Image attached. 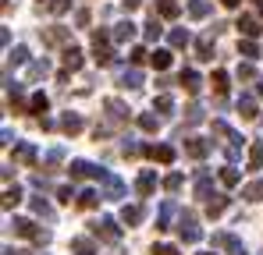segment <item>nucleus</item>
Listing matches in <instances>:
<instances>
[{"label":"nucleus","mask_w":263,"mask_h":255,"mask_svg":"<svg viewBox=\"0 0 263 255\" xmlns=\"http://www.w3.org/2000/svg\"><path fill=\"white\" fill-rule=\"evenodd\" d=\"M92 234H96V238H103V241H110V245H114V241H121V230H118V223H114L110 216L96 220V223H92Z\"/></svg>","instance_id":"obj_1"},{"label":"nucleus","mask_w":263,"mask_h":255,"mask_svg":"<svg viewBox=\"0 0 263 255\" xmlns=\"http://www.w3.org/2000/svg\"><path fill=\"white\" fill-rule=\"evenodd\" d=\"M178 234H181V241H189V245H196L199 238H203V230H199V223H196V216H181L178 220Z\"/></svg>","instance_id":"obj_2"},{"label":"nucleus","mask_w":263,"mask_h":255,"mask_svg":"<svg viewBox=\"0 0 263 255\" xmlns=\"http://www.w3.org/2000/svg\"><path fill=\"white\" fill-rule=\"evenodd\" d=\"M146 156H153V160H160V163H171V160H175V149H171V145H146Z\"/></svg>","instance_id":"obj_3"},{"label":"nucleus","mask_w":263,"mask_h":255,"mask_svg":"<svg viewBox=\"0 0 263 255\" xmlns=\"http://www.w3.org/2000/svg\"><path fill=\"white\" fill-rule=\"evenodd\" d=\"M68 170H71V177H75V181H82V177H96V167L86 163V160H75Z\"/></svg>","instance_id":"obj_4"},{"label":"nucleus","mask_w":263,"mask_h":255,"mask_svg":"<svg viewBox=\"0 0 263 255\" xmlns=\"http://www.w3.org/2000/svg\"><path fill=\"white\" fill-rule=\"evenodd\" d=\"M185 153H189V156H196V160H203V156L210 153V145H206L203 138H189V142H185Z\"/></svg>","instance_id":"obj_5"},{"label":"nucleus","mask_w":263,"mask_h":255,"mask_svg":"<svg viewBox=\"0 0 263 255\" xmlns=\"http://www.w3.org/2000/svg\"><path fill=\"white\" fill-rule=\"evenodd\" d=\"M103 184H107V199H121V195H125V184H121V177L107 174V177H103Z\"/></svg>","instance_id":"obj_6"},{"label":"nucleus","mask_w":263,"mask_h":255,"mask_svg":"<svg viewBox=\"0 0 263 255\" xmlns=\"http://www.w3.org/2000/svg\"><path fill=\"white\" fill-rule=\"evenodd\" d=\"M14 234H18V238H32V241H36L40 227H36L32 220H14Z\"/></svg>","instance_id":"obj_7"},{"label":"nucleus","mask_w":263,"mask_h":255,"mask_svg":"<svg viewBox=\"0 0 263 255\" xmlns=\"http://www.w3.org/2000/svg\"><path fill=\"white\" fill-rule=\"evenodd\" d=\"M64 68H71V71L82 68V50H79V46H68V50H64Z\"/></svg>","instance_id":"obj_8"},{"label":"nucleus","mask_w":263,"mask_h":255,"mask_svg":"<svg viewBox=\"0 0 263 255\" xmlns=\"http://www.w3.org/2000/svg\"><path fill=\"white\" fill-rule=\"evenodd\" d=\"M14 160H18V163H32V160H36V149H32L29 142H18V145H14Z\"/></svg>","instance_id":"obj_9"},{"label":"nucleus","mask_w":263,"mask_h":255,"mask_svg":"<svg viewBox=\"0 0 263 255\" xmlns=\"http://www.w3.org/2000/svg\"><path fill=\"white\" fill-rule=\"evenodd\" d=\"M71 252L75 255H96V245L89 238H71Z\"/></svg>","instance_id":"obj_10"},{"label":"nucleus","mask_w":263,"mask_h":255,"mask_svg":"<svg viewBox=\"0 0 263 255\" xmlns=\"http://www.w3.org/2000/svg\"><path fill=\"white\" fill-rule=\"evenodd\" d=\"M135 188H139V195H149V192L157 188V177H153V170H146V174L135 181Z\"/></svg>","instance_id":"obj_11"},{"label":"nucleus","mask_w":263,"mask_h":255,"mask_svg":"<svg viewBox=\"0 0 263 255\" xmlns=\"http://www.w3.org/2000/svg\"><path fill=\"white\" fill-rule=\"evenodd\" d=\"M132 36H135V25H132V22H118V25H114V39L118 42H128Z\"/></svg>","instance_id":"obj_12"},{"label":"nucleus","mask_w":263,"mask_h":255,"mask_svg":"<svg viewBox=\"0 0 263 255\" xmlns=\"http://www.w3.org/2000/svg\"><path fill=\"white\" fill-rule=\"evenodd\" d=\"M260 167H263V145L253 142V145H249V170H260Z\"/></svg>","instance_id":"obj_13"},{"label":"nucleus","mask_w":263,"mask_h":255,"mask_svg":"<svg viewBox=\"0 0 263 255\" xmlns=\"http://www.w3.org/2000/svg\"><path fill=\"white\" fill-rule=\"evenodd\" d=\"M224 209H228V195H214V199L206 202V213H210V216H220Z\"/></svg>","instance_id":"obj_14"},{"label":"nucleus","mask_w":263,"mask_h":255,"mask_svg":"<svg viewBox=\"0 0 263 255\" xmlns=\"http://www.w3.org/2000/svg\"><path fill=\"white\" fill-rule=\"evenodd\" d=\"M121 220H125L128 227H135V223H142V209H139V206H125V209H121Z\"/></svg>","instance_id":"obj_15"},{"label":"nucleus","mask_w":263,"mask_h":255,"mask_svg":"<svg viewBox=\"0 0 263 255\" xmlns=\"http://www.w3.org/2000/svg\"><path fill=\"white\" fill-rule=\"evenodd\" d=\"M242 199H253V202H260V199H263V181H253V184H246V188H242Z\"/></svg>","instance_id":"obj_16"},{"label":"nucleus","mask_w":263,"mask_h":255,"mask_svg":"<svg viewBox=\"0 0 263 255\" xmlns=\"http://www.w3.org/2000/svg\"><path fill=\"white\" fill-rule=\"evenodd\" d=\"M121 85H125V89H139V85H142V75H139L135 68H132V71H121Z\"/></svg>","instance_id":"obj_17"},{"label":"nucleus","mask_w":263,"mask_h":255,"mask_svg":"<svg viewBox=\"0 0 263 255\" xmlns=\"http://www.w3.org/2000/svg\"><path fill=\"white\" fill-rule=\"evenodd\" d=\"M149 60H153V68H157V71H164V68H171V53H167V50H157V53H153Z\"/></svg>","instance_id":"obj_18"},{"label":"nucleus","mask_w":263,"mask_h":255,"mask_svg":"<svg viewBox=\"0 0 263 255\" xmlns=\"http://www.w3.org/2000/svg\"><path fill=\"white\" fill-rule=\"evenodd\" d=\"M18 202H22V188H7L4 192V209H14Z\"/></svg>","instance_id":"obj_19"},{"label":"nucleus","mask_w":263,"mask_h":255,"mask_svg":"<svg viewBox=\"0 0 263 255\" xmlns=\"http://www.w3.org/2000/svg\"><path fill=\"white\" fill-rule=\"evenodd\" d=\"M157 11H160L164 18H178V11H181V7H178L175 0H160V4H157Z\"/></svg>","instance_id":"obj_20"},{"label":"nucleus","mask_w":263,"mask_h":255,"mask_svg":"<svg viewBox=\"0 0 263 255\" xmlns=\"http://www.w3.org/2000/svg\"><path fill=\"white\" fill-rule=\"evenodd\" d=\"M79 206H82V209H96V206H100V195H96V192H82V195H79Z\"/></svg>","instance_id":"obj_21"},{"label":"nucleus","mask_w":263,"mask_h":255,"mask_svg":"<svg viewBox=\"0 0 263 255\" xmlns=\"http://www.w3.org/2000/svg\"><path fill=\"white\" fill-rule=\"evenodd\" d=\"M61 128H64L68 135H75V131H82V117H75V114H68V117L61 121Z\"/></svg>","instance_id":"obj_22"},{"label":"nucleus","mask_w":263,"mask_h":255,"mask_svg":"<svg viewBox=\"0 0 263 255\" xmlns=\"http://www.w3.org/2000/svg\"><path fill=\"white\" fill-rule=\"evenodd\" d=\"M107 114H110V121H125V107L118 99H107Z\"/></svg>","instance_id":"obj_23"},{"label":"nucleus","mask_w":263,"mask_h":255,"mask_svg":"<svg viewBox=\"0 0 263 255\" xmlns=\"http://www.w3.org/2000/svg\"><path fill=\"white\" fill-rule=\"evenodd\" d=\"M210 188H214V184H210V177H206V174H199V184H196V199H210Z\"/></svg>","instance_id":"obj_24"},{"label":"nucleus","mask_w":263,"mask_h":255,"mask_svg":"<svg viewBox=\"0 0 263 255\" xmlns=\"http://www.w3.org/2000/svg\"><path fill=\"white\" fill-rule=\"evenodd\" d=\"M220 181H224L228 188H235V184H238L242 177H238V170H235V167H224V170H220Z\"/></svg>","instance_id":"obj_25"},{"label":"nucleus","mask_w":263,"mask_h":255,"mask_svg":"<svg viewBox=\"0 0 263 255\" xmlns=\"http://www.w3.org/2000/svg\"><path fill=\"white\" fill-rule=\"evenodd\" d=\"M46 75H50V64H46V60H36V64L29 68V78H46Z\"/></svg>","instance_id":"obj_26"},{"label":"nucleus","mask_w":263,"mask_h":255,"mask_svg":"<svg viewBox=\"0 0 263 255\" xmlns=\"http://www.w3.org/2000/svg\"><path fill=\"white\" fill-rule=\"evenodd\" d=\"M181 85H185L189 92H196V89H199V75H196V71H181Z\"/></svg>","instance_id":"obj_27"},{"label":"nucleus","mask_w":263,"mask_h":255,"mask_svg":"<svg viewBox=\"0 0 263 255\" xmlns=\"http://www.w3.org/2000/svg\"><path fill=\"white\" fill-rule=\"evenodd\" d=\"M43 39H46V42H64V39H68V29H61V25H53V29H50V32L43 36Z\"/></svg>","instance_id":"obj_28"},{"label":"nucleus","mask_w":263,"mask_h":255,"mask_svg":"<svg viewBox=\"0 0 263 255\" xmlns=\"http://www.w3.org/2000/svg\"><path fill=\"white\" fill-rule=\"evenodd\" d=\"M238 29H242L246 36H260V25H256V18H242V22H238Z\"/></svg>","instance_id":"obj_29"},{"label":"nucleus","mask_w":263,"mask_h":255,"mask_svg":"<svg viewBox=\"0 0 263 255\" xmlns=\"http://www.w3.org/2000/svg\"><path fill=\"white\" fill-rule=\"evenodd\" d=\"M238 110H242V117H256V103H253L249 96H242V99H238Z\"/></svg>","instance_id":"obj_30"},{"label":"nucleus","mask_w":263,"mask_h":255,"mask_svg":"<svg viewBox=\"0 0 263 255\" xmlns=\"http://www.w3.org/2000/svg\"><path fill=\"white\" fill-rule=\"evenodd\" d=\"M40 7L53 11V14H61V11H68V0H40Z\"/></svg>","instance_id":"obj_31"},{"label":"nucleus","mask_w":263,"mask_h":255,"mask_svg":"<svg viewBox=\"0 0 263 255\" xmlns=\"http://www.w3.org/2000/svg\"><path fill=\"white\" fill-rule=\"evenodd\" d=\"M32 213H36V216H46V220L53 216V209H50V202H43V199H32Z\"/></svg>","instance_id":"obj_32"},{"label":"nucleus","mask_w":263,"mask_h":255,"mask_svg":"<svg viewBox=\"0 0 263 255\" xmlns=\"http://www.w3.org/2000/svg\"><path fill=\"white\" fill-rule=\"evenodd\" d=\"M139 128H142V131H157V128H160V121H157L153 114H142V117H139Z\"/></svg>","instance_id":"obj_33"},{"label":"nucleus","mask_w":263,"mask_h":255,"mask_svg":"<svg viewBox=\"0 0 263 255\" xmlns=\"http://www.w3.org/2000/svg\"><path fill=\"white\" fill-rule=\"evenodd\" d=\"M196 53H199V60H210V36H203L196 42Z\"/></svg>","instance_id":"obj_34"},{"label":"nucleus","mask_w":263,"mask_h":255,"mask_svg":"<svg viewBox=\"0 0 263 255\" xmlns=\"http://www.w3.org/2000/svg\"><path fill=\"white\" fill-rule=\"evenodd\" d=\"M171 202H164V209H160V220H157V230H167V220H171Z\"/></svg>","instance_id":"obj_35"},{"label":"nucleus","mask_w":263,"mask_h":255,"mask_svg":"<svg viewBox=\"0 0 263 255\" xmlns=\"http://www.w3.org/2000/svg\"><path fill=\"white\" fill-rule=\"evenodd\" d=\"M206 11H210V7H206L203 0H192V4H189V14H192V18H203Z\"/></svg>","instance_id":"obj_36"},{"label":"nucleus","mask_w":263,"mask_h":255,"mask_svg":"<svg viewBox=\"0 0 263 255\" xmlns=\"http://www.w3.org/2000/svg\"><path fill=\"white\" fill-rule=\"evenodd\" d=\"M210 85H214L217 92H224V89H228V75H224V71H214V78H210Z\"/></svg>","instance_id":"obj_37"},{"label":"nucleus","mask_w":263,"mask_h":255,"mask_svg":"<svg viewBox=\"0 0 263 255\" xmlns=\"http://www.w3.org/2000/svg\"><path fill=\"white\" fill-rule=\"evenodd\" d=\"M11 60H14V64H25V60H29V50H25V46H14V50H11Z\"/></svg>","instance_id":"obj_38"},{"label":"nucleus","mask_w":263,"mask_h":255,"mask_svg":"<svg viewBox=\"0 0 263 255\" xmlns=\"http://www.w3.org/2000/svg\"><path fill=\"white\" fill-rule=\"evenodd\" d=\"M164 188H167V192H178V188H181V174H167Z\"/></svg>","instance_id":"obj_39"},{"label":"nucleus","mask_w":263,"mask_h":255,"mask_svg":"<svg viewBox=\"0 0 263 255\" xmlns=\"http://www.w3.org/2000/svg\"><path fill=\"white\" fill-rule=\"evenodd\" d=\"M32 110H36V114H46V96H43V92L32 96Z\"/></svg>","instance_id":"obj_40"},{"label":"nucleus","mask_w":263,"mask_h":255,"mask_svg":"<svg viewBox=\"0 0 263 255\" xmlns=\"http://www.w3.org/2000/svg\"><path fill=\"white\" fill-rule=\"evenodd\" d=\"M157 36H160V22H157V18H153V22H149V25H146V39H157Z\"/></svg>","instance_id":"obj_41"},{"label":"nucleus","mask_w":263,"mask_h":255,"mask_svg":"<svg viewBox=\"0 0 263 255\" xmlns=\"http://www.w3.org/2000/svg\"><path fill=\"white\" fill-rule=\"evenodd\" d=\"M185 114H189V121H192V124H199V121H203V110H199V107H189Z\"/></svg>","instance_id":"obj_42"},{"label":"nucleus","mask_w":263,"mask_h":255,"mask_svg":"<svg viewBox=\"0 0 263 255\" xmlns=\"http://www.w3.org/2000/svg\"><path fill=\"white\" fill-rule=\"evenodd\" d=\"M189 42V32H171V46H185Z\"/></svg>","instance_id":"obj_43"},{"label":"nucleus","mask_w":263,"mask_h":255,"mask_svg":"<svg viewBox=\"0 0 263 255\" xmlns=\"http://www.w3.org/2000/svg\"><path fill=\"white\" fill-rule=\"evenodd\" d=\"M242 53H246V57H260V50H256V42H242Z\"/></svg>","instance_id":"obj_44"},{"label":"nucleus","mask_w":263,"mask_h":255,"mask_svg":"<svg viewBox=\"0 0 263 255\" xmlns=\"http://www.w3.org/2000/svg\"><path fill=\"white\" fill-rule=\"evenodd\" d=\"M157 110L167 114V110H171V96H160V99H157Z\"/></svg>","instance_id":"obj_45"},{"label":"nucleus","mask_w":263,"mask_h":255,"mask_svg":"<svg viewBox=\"0 0 263 255\" xmlns=\"http://www.w3.org/2000/svg\"><path fill=\"white\" fill-rule=\"evenodd\" d=\"M153 255H178L175 245H160V248H153Z\"/></svg>","instance_id":"obj_46"},{"label":"nucleus","mask_w":263,"mask_h":255,"mask_svg":"<svg viewBox=\"0 0 263 255\" xmlns=\"http://www.w3.org/2000/svg\"><path fill=\"white\" fill-rule=\"evenodd\" d=\"M121 4H125L128 11H135V7H139V0H121Z\"/></svg>","instance_id":"obj_47"},{"label":"nucleus","mask_w":263,"mask_h":255,"mask_svg":"<svg viewBox=\"0 0 263 255\" xmlns=\"http://www.w3.org/2000/svg\"><path fill=\"white\" fill-rule=\"evenodd\" d=\"M220 4H224V7H235V4H238V0H220Z\"/></svg>","instance_id":"obj_48"},{"label":"nucleus","mask_w":263,"mask_h":255,"mask_svg":"<svg viewBox=\"0 0 263 255\" xmlns=\"http://www.w3.org/2000/svg\"><path fill=\"white\" fill-rule=\"evenodd\" d=\"M260 96H263V82H260Z\"/></svg>","instance_id":"obj_49"},{"label":"nucleus","mask_w":263,"mask_h":255,"mask_svg":"<svg viewBox=\"0 0 263 255\" xmlns=\"http://www.w3.org/2000/svg\"><path fill=\"white\" fill-rule=\"evenodd\" d=\"M206 255H210V252H206Z\"/></svg>","instance_id":"obj_50"}]
</instances>
